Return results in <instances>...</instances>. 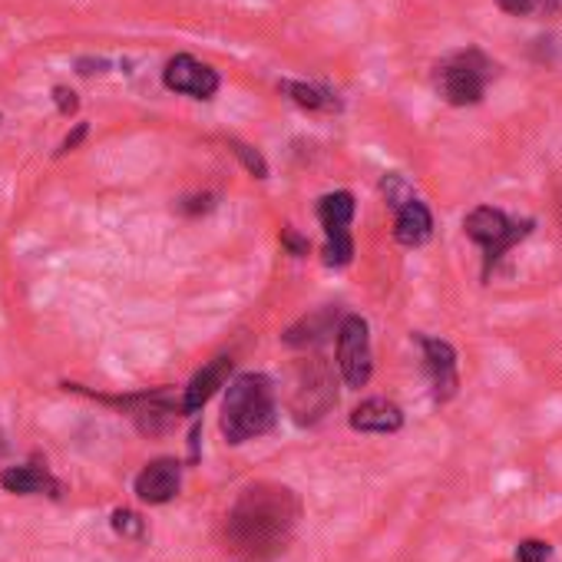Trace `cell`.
Instances as JSON below:
<instances>
[{
	"mask_svg": "<svg viewBox=\"0 0 562 562\" xmlns=\"http://www.w3.org/2000/svg\"><path fill=\"white\" fill-rule=\"evenodd\" d=\"M302 516V503L289 486L255 483L241 490L225 516V542L238 555L271 559L289 546Z\"/></svg>",
	"mask_w": 562,
	"mask_h": 562,
	"instance_id": "obj_1",
	"label": "cell"
},
{
	"mask_svg": "<svg viewBox=\"0 0 562 562\" xmlns=\"http://www.w3.org/2000/svg\"><path fill=\"white\" fill-rule=\"evenodd\" d=\"M278 420L274 387L265 374H238L222 404V434L228 443H245L268 434Z\"/></svg>",
	"mask_w": 562,
	"mask_h": 562,
	"instance_id": "obj_2",
	"label": "cell"
},
{
	"mask_svg": "<svg viewBox=\"0 0 562 562\" xmlns=\"http://www.w3.org/2000/svg\"><path fill=\"white\" fill-rule=\"evenodd\" d=\"M496 70L499 67L483 50L470 47V50H457L447 60H440L434 83L450 106H476L486 97L490 83L496 80Z\"/></svg>",
	"mask_w": 562,
	"mask_h": 562,
	"instance_id": "obj_3",
	"label": "cell"
},
{
	"mask_svg": "<svg viewBox=\"0 0 562 562\" xmlns=\"http://www.w3.org/2000/svg\"><path fill=\"white\" fill-rule=\"evenodd\" d=\"M532 228H536L532 218H509L503 209H493V205H476L463 218V232L483 248V278L486 281H490V271L496 268V261L513 245H519Z\"/></svg>",
	"mask_w": 562,
	"mask_h": 562,
	"instance_id": "obj_4",
	"label": "cell"
},
{
	"mask_svg": "<svg viewBox=\"0 0 562 562\" xmlns=\"http://www.w3.org/2000/svg\"><path fill=\"white\" fill-rule=\"evenodd\" d=\"M338 404V394H335V381H331V371L322 358L315 361H305L302 371H299V384H295V394H292V414H295V424L302 427H312L318 424L331 407Z\"/></svg>",
	"mask_w": 562,
	"mask_h": 562,
	"instance_id": "obj_5",
	"label": "cell"
},
{
	"mask_svg": "<svg viewBox=\"0 0 562 562\" xmlns=\"http://www.w3.org/2000/svg\"><path fill=\"white\" fill-rule=\"evenodd\" d=\"M338 368L348 387L361 391L371 381L374 355H371V335L368 322L361 315H345L338 325Z\"/></svg>",
	"mask_w": 562,
	"mask_h": 562,
	"instance_id": "obj_6",
	"label": "cell"
},
{
	"mask_svg": "<svg viewBox=\"0 0 562 562\" xmlns=\"http://www.w3.org/2000/svg\"><path fill=\"white\" fill-rule=\"evenodd\" d=\"M318 218H322L325 235H328L325 265H331V268L348 265L351 255H355V241H351V232H348V225L355 222V195L351 192H328L318 202Z\"/></svg>",
	"mask_w": 562,
	"mask_h": 562,
	"instance_id": "obj_7",
	"label": "cell"
},
{
	"mask_svg": "<svg viewBox=\"0 0 562 562\" xmlns=\"http://www.w3.org/2000/svg\"><path fill=\"white\" fill-rule=\"evenodd\" d=\"M414 341L424 351V371L430 378L434 401L437 404H447L457 394V387H460V378H457V351L447 341L427 338V335H414Z\"/></svg>",
	"mask_w": 562,
	"mask_h": 562,
	"instance_id": "obj_8",
	"label": "cell"
},
{
	"mask_svg": "<svg viewBox=\"0 0 562 562\" xmlns=\"http://www.w3.org/2000/svg\"><path fill=\"white\" fill-rule=\"evenodd\" d=\"M162 83L166 90L172 93H186L192 100H212L215 90H218V74L205 64H199L195 57L189 54H179L166 64L162 70Z\"/></svg>",
	"mask_w": 562,
	"mask_h": 562,
	"instance_id": "obj_9",
	"label": "cell"
},
{
	"mask_svg": "<svg viewBox=\"0 0 562 562\" xmlns=\"http://www.w3.org/2000/svg\"><path fill=\"white\" fill-rule=\"evenodd\" d=\"M179 486H182V463L176 457H159V460L146 463L133 483L136 496L149 506H162V503L176 499Z\"/></svg>",
	"mask_w": 562,
	"mask_h": 562,
	"instance_id": "obj_10",
	"label": "cell"
},
{
	"mask_svg": "<svg viewBox=\"0 0 562 562\" xmlns=\"http://www.w3.org/2000/svg\"><path fill=\"white\" fill-rule=\"evenodd\" d=\"M351 427L361 434H397L404 427V411L387 397H368L355 407Z\"/></svg>",
	"mask_w": 562,
	"mask_h": 562,
	"instance_id": "obj_11",
	"label": "cell"
},
{
	"mask_svg": "<svg viewBox=\"0 0 562 562\" xmlns=\"http://www.w3.org/2000/svg\"><path fill=\"white\" fill-rule=\"evenodd\" d=\"M228 374H232V358H215L212 364H205V368L189 381V387H186L182 414H186V417H195V414L212 401V394L228 381Z\"/></svg>",
	"mask_w": 562,
	"mask_h": 562,
	"instance_id": "obj_12",
	"label": "cell"
},
{
	"mask_svg": "<svg viewBox=\"0 0 562 562\" xmlns=\"http://www.w3.org/2000/svg\"><path fill=\"white\" fill-rule=\"evenodd\" d=\"M0 486L14 496H57L60 493V483L50 476L47 467H37V463H21V467H8L0 473Z\"/></svg>",
	"mask_w": 562,
	"mask_h": 562,
	"instance_id": "obj_13",
	"label": "cell"
},
{
	"mask_svg": "<svg viewBox=\"0 0 562 562\" xmlns=\"http://www.w3.org/2000/svg\"><path fill=\"white\" fill-rule=\"evenodd\" d=\"M430 235H434V215H430V209H427L420 199H414V202H407L404 209H397L394 238H397L404 248H420V245L430 241Z\"/></svg>",
	"mask_w": 562,
	"mask_h": 562,
	"instance_id": "obj_14",
	"label": "cell"
},
{
	"mask_svg": "<svg viewBox=\"0 0 562 562\" xmlns=\"http://www.w3.org/2000/svg\"><path fill=\"white\" fill-rule=\"evenodd\" d=\"M278 93H285L292 103H299L302 110H312V113H335V110H341V100L331 90H325V87H312V83H299V80H281Z\"/></svg>",
	"mask_w": 562,
	"mask_h": 562,
	"instance_id": "obj_15",
	"label": "cell"
},
{
	"mask_svg": "<svg viewBox=\"0 0 562 562\" xmlns=\"http://www.w3.org/2000/svg\"><path fill=\"white\" fill-rule=\"evenodd\" d=\"M338 315L328 308V312H318V315H312V318H305L302 325H295V328H289V335H285V345H292V348H312V345H318V341H325L328 335H335L338 331Z\"/></svg>",
	"mask_w": 562,
	"mask_h": 562,
	"instance_id": "obj_16",
	"label": "cell"
},
{
	"mask_svg": "<svg viewBox=\"0 0 562 562\" xmlns=\"http://www.w3.org/2000/svg\"><path fill=\"white\" fill-rule=\"evenodd\" d=\"M381 192H384V199H387V205L391 209H404L407 202H414L417 195H414V186L401 176V172H384V179H381Z\"/></svg>",
	"mask_w": 562,
	"mask_h": 562,
	"instance_id": "obj_17",
	"label": "cell"
},
{
	"mask_svg": "<svg viewBox=\"0 0 562 562\" xmlns=\"http://www.w3.org/2000/svg\"><path fill=\"white\" fill-rule=\"evenodd\" d=\"M232 153L241 159V166H245L255 179H265V176H268V162L261 159V153H258V149H251V146H245V143L232 139Z\"/></svg>",
	"mask_w": 562,
	"mask_h": 562,
	"instance_id": "obj_18",
	"label": "cell"
},
{
	"mask_svg": "<svg viewBox=\"0 0 562 562\" xmlns=\"http://www.w3.org/2000/svg\"><path fill=\"white\" fill-rule=\"evenodd\" d=\"M516 562H552V546L546 539H522L516 546Z\"/></svg>",
	"mask_w": 562,
	"mask_h": 562,
	"instance_id": "obj_19",
	"label": "cell"
},
{
	"mask_svg": "<svg viewBox=\"0 0 562 562\" xmlns=\"http://www.w3.org/2000/svg\"><path fill=\"white\" fill-rule=\"evenodd\" d=\"M113 529L120 536H126V539H136V536H143V519L136 513H130V509H116L113 513Z\"/></svg>",
	"mask_w": 562,
	"mask_h": 562,
	"instance_id": "obj_20",
	"label": "cell"
},
{
	"mask_svg": "<svg viewBox=\"0 0 562 562\" xmlns=\"http://www.w3.org/2000/svg\"><path fill=\"white\" fill-rule=\"evenodd\" d=\"M503 14H513V18H526L539 8V0H496Z\"/></svg>",
	"mask_w": 562,
	"mask_h": 562,
	"instance_id": "obj_21",
	"label": "cell"
},
{
	"mask_svg": "<svg viewBox=\"0 0 562 562\" xmlns=\"http://www.w3.org/2000/svg\"><path fill=\"white\" fill-rule=\"evenodd\" d=\"M54 103H57V110H60L64 116L77 113V106H80V100H77V93H74L70 87H57V90H54Z\"/></svg>",
	"mask_w": 562,
	"mask_h": 562,
	"instance_id": "obj_22",
	"label": "cell"
},
{
	"mask_svg": "<svg viewBox=\"0 0 562 562\" xmlns=\"http://www.w3.org/2000/svg\"><path fill=\"white\" fill-rule=\"evenodd\" d=\"M215 205V195H189V199H182L179 202V212H186V215H195V212H209Z\"/></svg>",
	"mask_w": 562,
	"mask_h": 562,
	"instance_id": "obj_23",
	"label": "cell"
},
{
	"mask_svg": "<svg viewBox=\"0 0 562 562\" xmlns=\"http://www.w3.org/2000/svg\"><path fill=\"white\" fill-rule=\"evenodd\" d=\"M281 245H285L292 255H308V238H302L295 228H281Z\"/></svg>",
	"mask_w": 562,
	"mask_h": 562,
	"instance_id": "obj_24",
	"label": "cell"
},
{
	"mask_svg": "<svg viewBox=\"0 0 562 562\" xmlns=\"http://www.w3.org/2000/svg\"><path fill=\"white\" fill-rule=\"evenodd\" d=\"M83 136H87V123H80V126H77V130H74V133H70V136L60 143V153H70V149H77Z\"/></svg>",
	"mask_w": 562,
	"mask_h": 562,
	"instance_id": "obj_25",
	"label": "cell"
},
{
	"mask_svg": "<svg viewBox=\"0 0 562 562\" xmlns=\"http://www.w3.org/2000/svg\"><path fill=\"white\" fill-rule=\"evenodd\" d=\"M536 11H542V14H559L562 11V0H539V8Z\"/></svg>",
	"mask_w": 562,
	"mask_h": 562,
	"instance_id": "obj_26",
	"label": "cell"
},
{
	"mask_svg": "<svg viewBox=\"0 0 562 562\" xmlns=\"http://www.w3.org/2000/svg\"><path fill=\"white\" fill-rule=\"evenodd\" d=\"M555 212H559V225H562V189H559V202H555Z\"/></svg>",
	"mask_w": 562,
	"mask_h": 562,
	"instance_id": "obj_27",
	"label": "cell"
}]
</instances>
